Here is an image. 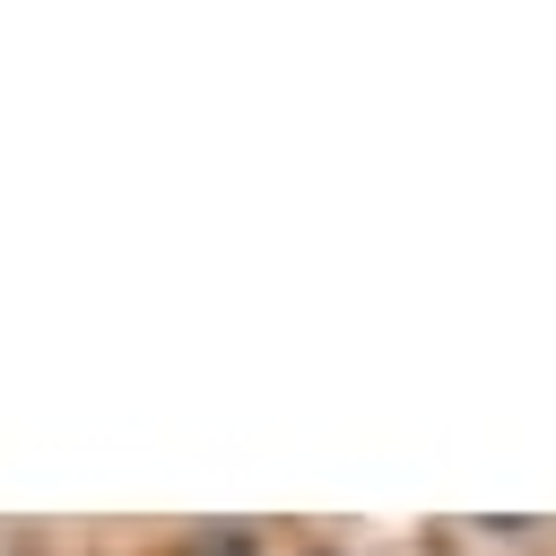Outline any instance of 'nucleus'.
<instances>
[{
  "instance_id": "1",
  "label": "nucleus",
  "mask_w": 556,
  "mask_h": 556,
  "mask_svg": "<svg viewBox=\"0 0 556 556\" xmlns=\"http://www.w3.org/2000/svg\"><path fill=\"white\" fill-rule=\"evenodd\" d=\"M182 556H269V530L261 521H191Z\"/></svg>"
}]
</instances>
